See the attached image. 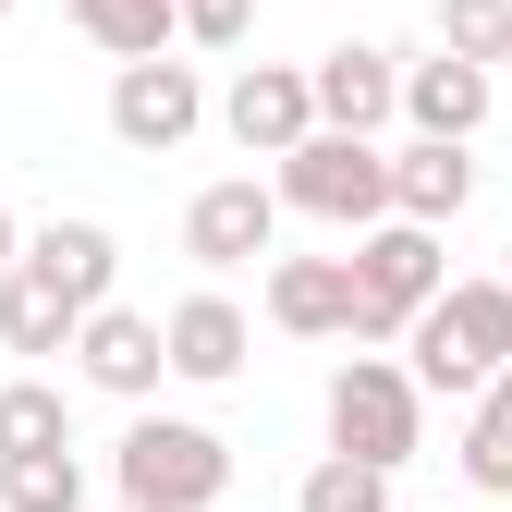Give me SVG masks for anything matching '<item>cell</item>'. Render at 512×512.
I'll return each mask as SVG.
<instances>
[{
	"mask_svg": "<svg viewBox=\"0 0 512 512\" xmlns=\"http://www.w3.org/2000/svg\"><path fill=\"white\" fill-rule=\"evenodd\" d=\"M0 512H86V464H74V452H25V464H0Z\"/></svg>",
	"mask_w": 512,
	"mask_h": 512,
	"instance_id": "cell-20",
	"label": "cell"
},
{
	"mask_svg": "<svg viewBox=\"0 0 512 512\" xmlns=\"http://www.w3.org/2000/svg\"><path fill=\"white\" fill-rule=\"evenodd\" d=\"M74 330H86V305L61 293L49 269H13V281H0V354H74Z\"/></svg>",
	"mask_w": 512,
	"mask_h": 512,
	"instance_id": "cell-16",
	"label": "cell"
},
{
	"mask_svg": "<svg viewBox=\"0 0 512 512\" xmlns=\"http://www.w3.org/2000/svg\"><path fill=\"white\" fill-rule=\"evenodd\" d=\"M464 488L512 500V378H500V391H476V415H464Z\"/></svg>",
	"mask_w": 512,
	"mask_h": 512,
	"instance_id": "cell-19",
	"label": "cell"
},
{
	"mask_svg": "<svg viewBox=\"0 0 512 512\" xmlns=\"http://www.w3.org/2000/svg\"><path fill=\"white\" fill-rule=\"evenodd\" d=\"M354 293H366V342H403L415 317L452 293V256H439V232H415V220H378L354 244Z\"/></svg>",
	"mask_w": 512,
	"mask_h": 512,
	"instance_id": "cell-5",
	"label": "cell"
},
{
	"mask_svg": "<svg viewBox=\"0 0 512 512\" xmlns=\"http://www.w3.org/2000/svg\"><path fill=\"white\" fill-rule=\"evenodd\" d=\"M25 269H49L61 293L98 317V305H110V269H122V244H110V220H49V232H25Z\"/></svg>",
	"mask_w": 512,
	"mask_h": 512,
	"instance_id": "cell-15",
	"label": "cell"
},
{
	"mask_svg": "<svg viewBox=\"0 0 512 512\" xmlns=\"http://www.w3.org/2000/svg\"><path fill=\"white\" fill-rule=\"evenodd\" d=\"M269 317H281L293 342H366L354 256H269Z\"/></svg>",
	"mask_w": 512,
	"mask_h": 512,
	"instance_id": "cell-10",
	"label": "cell"
},
{
	"mask_svg": "<svg viewBox=\"0 0 512 512\" xmlns=\"http://www.w3.org/2000/svg\"><path fill=\"white\" fill-rule=\"evenodd\" d=\"M13 269H25V220L0 208V281H13Z\"/></svg>",
	"mask_w": 512,
	"mask_h": 512,
	"instance_id": "cell-24",
	"label": "cell"
},
{
	"mask_svg": "<svg viewBox=\"0 0 512 512\" xmlns=\"http://www.w3.org/2000/svg\"><path fill=\"white\" fill-rule=\"evenodd\" d=\"M122 512H147V500H122Z\"/></svg>",
	"mask_w": 512,
	"mask_h": 512,
	"instance_id": "cell-26",
	"label": "cell"
},
{
	"mask_svg": "<svg viewBox=\"0 0 512 512\" xmlns=\"http://www.w3.org/2000/svg\"><path fill=\"white\" fill-rule=\"evenodd\" d=\"M464 196H476V159L464 147H391V220H415V232H452L464 220Z\"/></svg>",
	"mask_w": 512,
	"mask_h": 512,
	"instance_id": "cell-14",
	"label": "cell"
},
{
	"mask_svg": "<svg viewBox=\"0 0 512 512\" xmlns=\"http://www.w3.org/2000/svg\"><path fill=\"white\" fill-rule=\"evenodd\" d=\"M269 183H281V208L330 220V232H354V244L391 220V147H366V135H305Z\"/></svg>",
	"mask_w": 512,
	"mask_h": 512,
	"instance_id": "cell-4",
	"label": "cell"
},
{
	"mask_svg": "<svg viewBox=\"0 0 512 512\" xmlns=\"http://www.w3.org/2000/svg\"><path fill=\"white\" fill-rule=\"evenodd\" d=\"M403 122H415L427 147H476V122H488V74H476V61H452V49L403 61Z\"/></svg>",
	"mask_w": 512,
	"mask_h": 512,
	"instance_id": "cell-12",
	"label": "cell"
},
{
	"mask_svg": "<svg viewBox=\"0 0 512 512\" xmlns=\"http://www.w3.org/2000/svg\"><path fill=\"white\" fill-rule=\"evenodd\" d=\"M293 512H391V476H378V464H342V452H317L305 488H293Z\"/></svg>",
	"mask_w": 512,
	"mask_h": 512,
	"instance_id": "cell-21",
	"label": "cell"
},
{
	"mask_svg": "<svg viewBox=\"0 0 512 512\" xmlns=\"http://www.w3.org/2000/svg\"><path fill=\"white\" fill-rule=\"evenodd\" d=\"M403 366H415V391H500L512 378V281H452L415 330H403Z\"/></svg>",
	"mask_w": 512,
	"mask_h": 512,
	"instance_id": "cell-1",
	"label": "cell"
},
{
	"mask_svg": "<svg viewBox=\"0 0 512 512\" xmlns=\"http://www.w3.org/2000/svg\"><path fill=\"white\" fill-rule=\"evenodd\" d=\"M415 427H427L415 366H391V354H342V366H330V452H342V464L403 476V464H415Z\"/></svg>",
	"mask_w": 512,
	"mask_h": 512,
	"instance_id": "cell-2",
	"label": "cell"
},
{
	"mask_svg": "<svg viewBox=\"0 0 512 512\" xmlns=\"http://www.w3.org/2000/svg\"><path fill=\"white\" fill-rule=\"evenodd\" d=\"M61 13L110 61H171V37H183V0H61Z\"/></svg>",
	"mask_w": 512,
	"mask_h": 512,
	"instance_id": "cell-17",
	"label": "cell"
},
{
	"mask_svg": "<svg viewBox=\"0 0 512 512\" xmlns=\"http://www.w3.org/2000/svg\"><path fill=\"white\" fill-rule=\"evenodd\" d=\"M159 330H171V378H196V391L244 378V354H256V330H244V305H232V293H183Z\"/></svg>",
	"mask_w": 512,
	"mask_h": 512,
	"instance_id": "cell-13",
	"label": "cell"
},
{
	"mask_svg": "<svg viewBox=\"0 0 512 512\" xmlns=\"http://www.w3.org/2000/svg\"><path fill=\"white\" fill-rule=\"evenodd\" d=\"M122 500H147V512H208L232 488V439L196 427V415H135L122 427V452H110Z\"/></svg>",
	"mask_w": 512,
	"mask_h": 512,
	"instance_id": "cell-3",
	"label": "cell"
},
{
	"mask_svg": "<svg viewBox=\"0 0 512 512\" xmlns=\"http://www.w3.org/2000/svg\"><path fill=\"white\" fill-rule=\"evenodd\" d=\"M220 135L244 159H293L317 135V74H305V61H244V74L220 86Z\"/></svg>",
	"mask_w": 512,
	"mask_h": 512,
	"instance_id": "cell-6",
	"label": "cell"
},
{
	"mask_svg": "<svg viewBox=\"0 0 512 512\" xmlns=\"http://www.w3.org/2000/svg\"><path fill=\"white\" fill-rule=\"evenodd\" d=\"M74 378H86V391H110V403H147L159 378H171V330H159V317H135V305H98L86 330H74Z\"/></svg>",
	"mask_w": 512,
	"mask_h": 512,
	"instance_id": "cell-11",
	"label": "cell"
},
{
	"mask_svg": "<svg viewBox=\"0 0 512 512\" xmlns=\"http://www.w3.org/2000/svg\"><path fill=\"white\" fill-rule=\"evenodd\" d=\"M183 37H196V49H244L256 37V0H183Z\"/></svg>",
	"mask_w": 512,
	"mask_h": 512,
	"instance_id": "cell-23",
	"label": "cell"
},
{
	"mask_svg": "<svg viewBox=\"0 0 512 512\" xmlns=\"http://www.w3.org/2000/svg\"><path fill=\"white\" fill-rule=\"evenodd\" d=\"M500 281H512V256H500Z\"/></svg>",
	"mask_w": 512,
	"mask_h": 512,
	"instance_id": "cell-27",
	"label": "cell"
},
{
	"mask_svg": "<svg viewBox=\"0 0 512 512\" xmlns=\"http://www.w3.org/2000/svg\"><path fill=\"white\" fill-rule=\"evenodd\" d=\"M0 25H13V0H0Z\"/></svg>",
	"mask_w": 512,
	"mask_h": 512,
	"instance_id": "cell-25",
	"label": "cell"
},
{
	"mask_svg": "<svg viewBox=\"0 0 512 512\" xmlns=\"http://www.w3.org/2000/svg\"><path fill=\"white\" fill-rule=\"evenodd\" d=\"M196 122H208L196 61H122V74H110V135L135 147V159H171Z\"/></svg>",
	"mask_w": 512,
	"mask_h": 512,
	"instance_id": "cell-7",
	"label": "cell"
},
{
	"mask_svg": "<svg viewBox=\"0 0 512 512\" xmlns=\"http://www.w3.org/2000/svg\"><path fill=\"white\" fill-rule=\"evenodd\" d=\"M439 49L476 61V74H488V61H512V0H439Z\"/></svg>",
	"mask_w": 512,
	"mask_h": 512,
	"instance_id": "cell-22",
	"label": "cell"
},
{
	"mask_svg": "<svg viewBox=\"0 0 512 512\" xmlns=\"http://www.w3.org/2000/svg\"><path fill=\"white\" fill-rule=\"evenodd\" d=\"M25 452H74V403L49 378H0V464H25Z\"/></svg>",
	"mask_w": 512,
	"mask_h": 512,
	"instance_id": "cell-18",
	"label": "cell"
},
{
	"mask_svg": "<svg viewBox=\"0 0 512 512\" xmlns=\"http://www.w3.org/2000/svg\"><path fill=\"white\" fill-rule=\"evenodd\" d=\"M305 74H317V135H366V147H378V122L403 110V49H378V37L317 49Z\"/></svg>",
	"mask_w": 512,
	"mask_h": 512,
	"instance_id": "cell-8",
	"label": "cell"
},
{
	"mask_svg": "<svg viewBox=\"0 0 512 512\" xmlns=\"http://www.w3.org/2000/svg\"><path fill=\"white\" fill-rule=\"evenodd\" d=\"M269 244H281V183H256V171L208 183V196L183 208V256H196V269H256Z\"/></svg>",
	"mask_w": 512,
	"mask_h": 512,
	"instance_id": "cell-9",
	"label": "cell"
}]
</instances>
